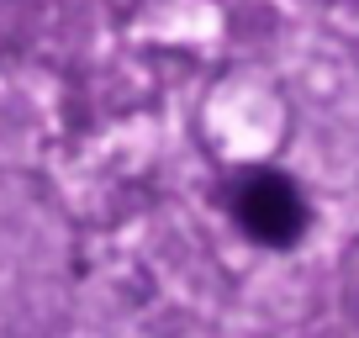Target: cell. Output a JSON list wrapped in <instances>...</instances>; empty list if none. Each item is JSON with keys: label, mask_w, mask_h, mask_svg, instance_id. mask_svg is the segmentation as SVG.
<instances>
[{"label": "cell", "mask_w": 359, "mask_h": 338, "mask_svg": "<svg viewBox=\"0 0 359 338\" xmlns=\"http://www.w3.org/2000/svg\"><path fill=\"white\" fill-rule=\"evenodd\" d=\"M233 222L259 248H296L306 222H312V212H306L291 175H280V169H248L243 180L233 185Z\"/></svg>", "instance_id": "6da1fadb"}]
</instances>
